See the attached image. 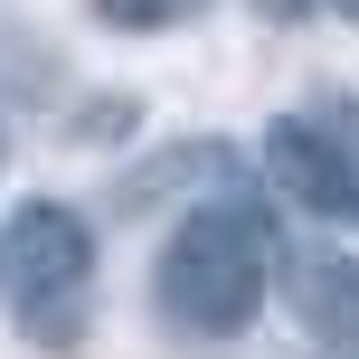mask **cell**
Returning <instances> with one entry per match:
<instances>
[{"label": "cell", "mask_w": 359, "mask_h": 359, "mask_svg": "<svg viewBox=\"0 0 359 359\" xmlns=\"http://www.w3.org/2000/svg\"><path fill=\"white\" fill-rule=\"evenodd\" d=\"M331 10H350V19H359V0H331Z\"/></svg>", "instance_id": "52a82bcc"}, {"label": "cell", "mask_w": 359, "mask_h": 359, "mask_svg": "<svg viewBox=\"0 0 359 359\" xmlns=\"http://www.w3.org/2000/svg\"><path fill=\"white\" fill-rule=\"evenodd\" d=\"M0 312L29 350H86L95 331V227L67 198H19L0 217Z\"/></svg>", "instance_id": "7a4b0ae2"}, {"label": "cell", "mask_w": 359, "mask_h": 359, "mask_svg": "<svg viewBox=\"0 0 359 359\" xmlns=\"http://www.w3.org/2000/svg\"><path fill=\"white\" fill-rule=\"evenodd\" d=\"M293 322H303L322 350L359 359V255H312V265H293Z\"/></svg>", "instance_id": "277c9868"}, {"label": "cell", "mask_w": 359, "mask_h": 359, "mask_svg": "<svg viewBox=\"0 0 359 359\" xmlns=\"http://www.w3.org/2000/svg\"><path fill=\"white\" fill-rule=\"evenodd\" d=\"M274 293V217L255 198H198L151 265V312L170 341H236Z\"/></svg>", "instance_id": "6da1fadb"}, {"label": "cell", "mask_w": 359, "mask_h": 359, "mask_svg": "<svg viewBox=\"0 0 359 359\" xmlns=\"http://www.w3.org/2000/svg\"><path fill=\"white\" fill-rule=\"evenodd\" d=\"M265 180H274V198H293V208H312V217H359V161H350L341 123L274 114L265 123Z\"/></svg>", "instance_id": "3957f363"}, {"label": "cell", "mask_w": 359, "mask_h": 359, "mask_svg": "<svg viewBox=\"0 0 359 359\" xmlns=\"http://www.w3.org/2000/svg\"><path fill=\"white\" fill-rule=\"evenodd\" d=\"M0 170H10V133H0Z\"/></svg>", "instance_id": "8992f818"}, {"label": "cell", "mask_w": 359, "mask_h": 359, "mask_svg": "<svg viewBox=\"0 0 359 359\" xmlns=\"http://www.w3.org/2000/svg\"><path fill=\"white\" fill-rule=\"evenodd\" d=\"M208 0H95V19L104 29H180V19H198Z\"/></svg>", "instance_id": "5b68a950"}]
</instances>
